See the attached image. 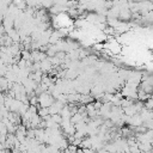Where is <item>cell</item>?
<instances>
[{
	"mask_svg": "<svg viewBox=\"0 0 153 153\" xmlns=\"http://www.w3.org/2000/svg\"><path fill=\"white\" fill-rule=\"evenodd\" d=\"M38 115L42 117V120L45 118L47 116L50 115V114H49V108H39V109H38Z\"/></svg>",
	"mask_w": 153,
	"mask_h": 153,
	"instance_id": "6da1fadb",
	"label": "cell"
},
{
	"mask_svg": "<svg viewBox=\"0 0 153 153\" xmlns=\"http://www.w3.org/2000/svg\"><path fill=\"white\" fill-rule=\"evenodd\" d=\"M145 108L149 111H153V97L148 98L146 102H145Z\"/></svg>",
	"mask_w": 153,
	"mask_h": 153,
	"instance_id": "7a4b0ae2",
	"label": "cell"
},
{
	"mask_svg": "<svg viewBox=\"0 0 153 153\" xmlns=\"http://www.w3.org/2000/svg\"><path fill=\"white\" fill-rule=\"evenodd\" d=\"M142 153H152V151H148V152H142Z\"/></svg>",
	"mask_w": 153,
	"mask_h": 153,
	"instance_id": "3957f363",
	"label": "cell"
}]
</instances>
